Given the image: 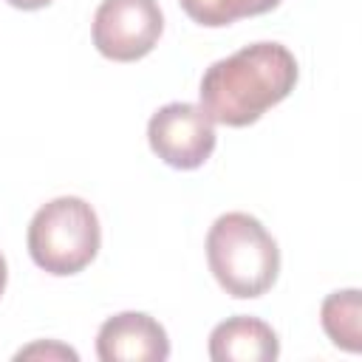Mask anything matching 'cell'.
Wrapping results in <instances>:
<instances>
[{
  "instance_id": "obj_1",
  "label": "cell",
  "mask_w": 362,
  "mask_h": 362,
  "mask_svg": "<svg viewBox=\"0 0 362 362\" xmlns=\"http://www.w3.org/2000/svg\"><path fill=\"white\" fill-rule=\"evenodd\" d=\"M294 54L280 42H252L212 62L201 76V107L226 127L255 124L269 107L280 105L297 85Z\"/></svg>"
},
{
  "instance_id": "obj_2",
  "label": "cell",
  "mask_w": 362,
  "mask_h": 362,
  "mask_svg": "<svg viewBox=\"0 0 362 362\" xmlns=\"http://www.w3.org/2000/svg\"><path fill=\"white\" fill-rule=\"evenodd\" d=\"M206 263L229 297L255 300L274 286L280 249L255 215L223 212L206 232Z\"/></svg>"
},
{
  "instance_id": "obj_3",
  "label": "cell",
  "mask_w": 362,
  "mask_h": 362,
  "mask_svg": "<svg viewBox=\"0 0 362 362\" xmlns=\"http://www.w3.org/2000/svg\"><path fill=\"white\" fill-rule=\"evenodd\" d=\"M25 240L31 260L42 272L68 277L93 263L102 246V226L85 198L59 195L34 212Z\"/></svg>"
},
{
  "instance_id": "obj_4",
  "label": "cell",
  "mask_w": 362,
  "mask_h": 362,
  "mask_svg": "<svg viewBox=\"0 0 362 362\" xmlns=\"http://www.w3.org/2000/svg\"><path fill=\"white\" fill-rule=\"evenodd\" d=\"M164 31L158 0H102L93 14V45L105 59L136 62L147 57Z\"/></svg>"
},
{
  "instance_id": "obj_5",
  "label": "cell",
  "mask_w": 362,
  "mask_h": 362,
  "mask_svg": "<svg viewBox=\"0 0 362 362\" xmlns=\"http://www.w3.org/2000/svg\"><path fill=\"white\" fill-rule=\"evenodd\" d=\"M150 150L175 170H198L215 150V122L201 105L170 102L158 107L147 122Z\"/></svg>"
},
{
  "instance_id": "obj_6",
  "label": "cell",
  "mask_w": 362,
  "mask_h": 362,
  "mask_svg": "<svg viewBox=\"0 0 362 362\" xmlns=\"http://www.w3.org/2000/svg\"><path fill=\"white\" fill-rule=\"evenodd\" d=\"M96 356L102 362H164L170 356V339L164 325L150 314L122 311L102 322Z\"/></svg>"
},
{
  "instance_id": "obj_7",
  "label": "cell",
  "mask_w": 362,
  "mask_h": 362,
  "mask_svg": "<svg viewBox=\"0 0 362 362\" xmlns=\"http://www.w3.org/2000/svg\"><path fill=\"white\" fill-rule=\"evenodd\" d=\"M209 356L215 362H274L280 356V339L269 322L238 314L212 328Z\"/></svg>"
},
{
  "instance_id": "obj_8",
  "label": "cell",
  "mask_w": 362,
  "mask_h": 362,
  "mask_svg": "<svg viewBox=\"0 0 362 362\" xmlns=\"http://www.w3.org/2000/svg\"><path fill=\"white\" fill-rule=\"evenodd\" d=\"M362 303H359V288H342L334 291L322 300L320 308V322L322 331L328 334V339L348 351V354H359L362 348Z\"/></svg>"
},
{
  "instance_id": "obj_9",
  "label": "cell",
  "mask_w": 362,
  "mask_h": 362,
  "mask_svg": "<svg viewBox=\"0 0 362 362\" xmlns=\"http://www.w3.org/2000/svg\"><path fill=\"white\" fill-rule=\"evenodd\" d=\"M184 14L204 28H223L243 17H257L280 6V0H178Z\"/></svg>"
},
{
  "instance_id": "obj_10",
  "label": "cell",
  "mask_w": 362,
  "mask_h": 362,
  "mask_svg": "<svg viewBox=\"0 0 362 362\" xmlns=\"http://www.w3.org/2000/svg\"><path fill=\"white\" fill-rule=\"evenodd\" d=\"M37 356H45V359H71L76 362V351H71L68 345H59V342H34L23 351L14 354V359H37Z\"/></svg>"
},
{
  "instance_id": "obj_11",
  "label": "cell",
  "mask_w": 362,
  "mask_h": 362,
  "mask_svg": "<svg viewBox=\"0 0 362 362\" xmlns=\"http://www.w3.org/2000/svg\"><path fill=\"white\" fill-rule=\"evenodd\" d=\"M8 6H14V8H23V11H37V8H45V6H51L54 0H6Z\"/></svg>"
},
{
  "instance_id": "obj_12",
  "label": "cell",
  "mask_w": 362,
  "mask_h": 362,
  "mask_svg": "<svg viewBox=\"0 0 362 362\" xmlns=\"http://www.w3.org/2000/svg\"><path fill=\"white\" fill-rule=\"evenodd\" d=\"M6 280H8V266H6V257L0 252V294L6 291Z\"/></svg>"
}]
</instances>
